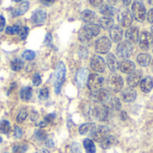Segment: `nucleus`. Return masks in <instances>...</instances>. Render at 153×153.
I'll list each match as a JSON object with an SVG mask.
<instances>
[{
    "mask_svg": "<svg viewBox=\"0 0 153 153\" xmlns=\"http://www.w3.org/2000/svg\"><path fill=\"white\" fill-rule=\"evenodd\" d=\"M65 80V65L63 62H58L54 74V85L56 94L60 93L62 85Z\"/></svg>",
    "mask_w": 153,
    "mask_h": 153,
    "instance_id": "f257e3e1",
    "label": "nucleus"
},
{
    "mask_svg": "<svg viewBox=\"0 0 153 153\" xmlns=\"http://www.w3.org/2000/svg\"><path fill=\"white\" fill-rule=\"evenodd\" d=\"M112 96L108 90L100 89L97 91H93L90 94V99L93 102H97L99 104H108L111 100Z\"/></svg>",
    "mask_w": 153,
    "mask_h": 153,
    "instance_id": "f03ea898",
    "label": "nucleus"
},
{
    "mask_svg": "<svg viewBox=\"0 0 153 153\" xmlns=\"http://www.w3.org/2000/svg\"><path fill=\"white\" fill-rule=\"evenodd\" d=\"M132 13L136 21L142 22L146 18V9L143 4L140 1L134 2L132 5Z\"/></svg>",
    "mask_w": 153,
    "mask_h": 153,
    "instance_id": "7ed1b4c3",
    "label": "nucleus"
},
{
    "mask_svg": "<svg viewBox=\"0 0 153 153\" xmlns=\"http://www.w3.org/2000/svg\"><path fill=\"white\" fill-rule=\"evenodd\" d=\"M103 84H104V77L100 76V74H92L88 77L87 86L91 91L101 89Z\"/></svg>",
    "mask_w": 153,
    "mask_h": 153,
    "instance_id": "20e7f679",
    "label": "nucleus"
},
{
    "mask_svg": "<svg viewBox=\"0 0 153 153\" xmlns=\"http://www.w3.org/2000/svg\"><path fill=\"white\" fill-rule=\"evenodd\" d=\"M110 130L108 126H96V128L94 129V131L91 134L92 139L98 143H101L103 140H105L108 136H109L110 134Z\"/></svg>",
    "mask_w": 153,
    "mask_h": 153,
    "instance_id": "39448f33",
    "label": "nucleus"
},
{
    "mask_svg": "<svg viewBox=\"0 0 153 153\" xmlns=\"http://www.w3.org/2000/svg\"><path fill=\"white\" fill-rule=\"evenodd\" d=\"M134 52V47L128 41L121 42L117 48V54L121 58H127L132 56Z\"/></svg>",
    "mask_w": 153,
    "mask_h": 153,
    "instance_id": "423d86ee",
    "label": "nucleus"
},
{
    "mask_svg": "<svg viewBox=\"0 0 153 153\" xmlns=\"http://www.w3.org/2000/svg\"><path fill=\"white\" fill-rule=\"evenodd\" d=\"M111 48V41L107 37L99 39L95 43V49L100 54H107Z\"/></svg>",
    "mask_w": 153,
    "mask_h": 153,
    "instance_id": "0eeeda50",
    "label": "nucleus"
},
{
    "mask_svg": "<svg viewBox=\"0 0 153 153\" xmlns=\"http://www.w3.org/2000/svg\"><path fill=\"white\" fill-rule=\"evenodd\" d=\"M108 86L114 92H118L122 90L124 86V80L118 74H113L109 77Z\"/></svg>",
    "mask_w": 153,
    "mask_h": 153,
    "instance_id": "6e6552de",
    "label": "nucleus"
},
{
    "mask_svg": "<svg viewBox=\"0 0 153 153\" xmlns=\"http://www.w3.org/2000/svg\"><path fill=\"white\" fill-rule=\"evenodd\" d=\"M153 44V36L150 32L143 31L139 37V45L140 48L143 50L149 49Z\"/></svg>",
    "mask_w": 153,
    "mask_h": 153,
    "instance_id": "1a4fd4ad",
    "label": "nucleus"
},
{
    "mask_svg": "<svg viewBox=\"0 0 153 153\" xmlns=\"http://www.w3.org/2000/svg\"><path fill=\"white\" fill-rule=\"evenodd\" d=\"M91 68L100 73H103L106 69V64L104 59L100 56H93L91 60Z\"/></svg>",
    "mask_w": 153,
    "mask_h": 153,
    "instance_id": "9d476101",
    "label": "nucleus"
},
{
    "mask_svg": "<svg viewBox=\"0 0 153 153\" xmlns=\"http://www.w3.org/2000/svg\"><path fill=\"white\" fill-rule=\"evenodd\" d=\"M118 21L123 27H129L133 22V14L128 9H125L119 13Z\"/></svg>",
    "mask_w": 153,
    "mask_h": 153,
    "instance_id": "9b49d317",
    "label": "nucleus"
},
{
    "mask_svg": "<svg viewBox=\"0 0 153 153\" xmlns=\"http://www.w3.org/2000/svg\"><path fill=\"white\" fill-rule=\"evenodd\" d=\"M139 30L137 27H131L129 28L126 32V40L133 44V43H137L139 41Z\"/></svg>",
    "mask_w": 153,
    "mask_h": 153,
    "instance_id": "f8f14e48",
    "label": "nucleus"
},
{
    "mask_svg": "<svg viewBox=\"0 0 153 153\" xmlns=\"http://www.w3.org/2000/svg\"><path fill=\"white\" fill-rule=\"evenodd\" d=\"M47 19V13L43 10H37L31 16V22L35 25H42Z\"/></svg>",
    "mask_w": 153,
    "mask_h": 153,
    "instance_id": "ddd939ff",
    "label": "nucleus"
},
{
    "mask_svg": "<svg viewBox=\"0 0 153 153\" xmlns=\"http://www.w3.org/2000/svg\"><path fill=\"white\" fill-rule=\"evenodd\" d=\"M88 75H89V73H88L87 68H81L78 70L76 74V82L80 88H82L85 85L88 80Z\"/></svg>",
    "mask_w": 153,
    "mask_h": 153,
    "instance_id": "4468645a",
    "label": "nucleus"
},
{
    "mask_svg": "<svg viewBox=\"0 0 153 153\" xmlns=\"http://www.w3.org/2000/svg\"><path fill=\"white\" fill-rule=\"evenodd\" d=\"M142 76H143V73L140 70L134 71L132 74H130V75L127 78V82H128L129 86H131L132 88L137 86L142 79Z\"/></svg>",
    "mask_w": 153,
    "mask_h": 153,
    "instance_id": "2eb2a0df",
    "label": "nucleus"
},
{
    "mask_svg": "<svg viewBox=\"0 0 153 153\" xmlns=\"http://www.w3.org/2000/svg\"><path fill=\"white\" fill-rule=\"evenodd\" d=\"M119 69L124 74H132L135 71V65L130 60H124L119 64Z\"/></svg>",
    "mask_w": 153,
    "mask_h": 153,
    "instance_id": "dca6fc26",
    "label": "nucleus"
},
{
    "mask_svg": "<svg viewBox=\"0 0 153 153\" xmlns=\"http://www.w3.org/2000/svg\"><path fill=\"white\" fill-rule=\"evenodd\" d=\"M110 38L114 42H120L123 38V30L120 26H113V28L110 30Z\"/></svg>",
    "mask_w": 153,
    "mask_h": 153,
    "instance_id": "f3484780",
    "label": "nucleus"
},
{
    "mask_svg": "<svg viewBox=\"0 0 153 153\" xmlns=\"http://www.w3.org/2000/svg\"><path fill=\"white\" fill-rule=\"evenodd\" d=\"M136 96H137V93L133 88H126L122 92V98L124 101L126 102H132L135 100Z\"/></svg>",
    "mask_w": 153,
    "mask_h": 153,
    "instance_id": "a211bd4d",
    "label": "nucleus"
},
{
    "mask_svg": "<svg viewBox=\"0 0 153 153\" xmlns=\"http://www.w3.org/2000/svg\"><path fill=\"white\" fill-rule=\"evenodd\" d=\"M83 30L89 33L91 37H95V36H98L100 32V27L98 25V24H95V23H89V24H86L85 26L82 27Z\"/></svg>",
    "mask_w": 153,
    "mask_h": 153,
    "instance_id": "6ab92c4d",
    "label": "nucleus"
},
{
    "mask_svg": "<svg viewBox=\"0 0 153 153\" xmlns=\"http://www.w3.org/2000/svg\"><path fill=\"white\" fill-rule=\"evenodd\" d=\"M140 87H141V90L145 92V93H148L150 92L153 88V80L151 76H148L144 79L142 80L141 83H140Z\"/></svg>",
    "mask_w": 153,
    "mask_h": 153,
    "instance_id": "aec40b11",
    "label": "nucleus"
},
{
    "mask_svg": "<svg viewBox=\"0 0 153 153\" xmlns=\"http://www.w3.org/2000/svg\"><path fill=\"white\" fill-rule=\"evenodd\" d=\"M107 63H108V65L109 69L112 72H116L119 68L118 61H117V57L115 56V55L112 54V53L108 55V56H107Z\"/></svg>",
    "mask_w": 153,
    "mask_h": 153,
    "instance_id": "412c9836",
    "label": "nucleus"
},
{
    "mask_svg": "<svg viewBox=\"0 0 153 153\" xmlns=\"http://www.w3.org/2000/svg\"><path fill=\"white\" fill-rule=\"evenodd\" d=\"M117 143H118V141L115 136L109 135L105 140H103L101 143H100V144L102 149H109V148L115 146Z\"/></svg>",
    "mask_w": 153,
    "mask_h": 153,
    "instance_id": "4be33fe9",
    "label": "nucleus"
},
{
    "mask_svg": "<svg viewBox=\"0 0 153 153\" xmlns=\"http://www.w3.org/2000/svg\"><path fill=\"white\" fill-rule=\"evenodd\" d=\"M99 22L100 26L104 30H111L114 26V20L111 17H101Z\"/></svg>",
    "mask_w": 153,
    "mask_h": 153,
    "instance_id": "5701e85b",
    "label": "nucleus"
},
{
    "mask_svg": "<svg viewBox=\"0 0 153 153\" xmlns=\"http://www.w3.org/2000/svg\"><path fill=\"white\" fill-rule=\"evenodd\" d=\"M81 17L82 19L85 22H89V23H91L92 22H94L97 18V15L96 13L93 12V11H91V10H84L82 14H81Z\"/></svg>",
    "mask_w": 153,
    "mask_h": 153,
    "instance_id": "b1692460",
    "label": "nucleus"
},
{
    "mask_svg": "<svg viewBox=\"0 0 153 153\" xmlns=\"http://www.w3.org/2000/svg\"><path fill=\"white\" fill-rule=\"evenodd\" d=\"M100 13L103 15H105L106 17H112V16H114V15L117 14V10L115 7H113L112 5L106 4V5H103L100 8Z\"/></svg>",
    "mask_w": 153,
    "mask_h": 153,
    "instance_id": "393cba45",
    "label": "nucleus"
},
{
    "mask_svg": "<svg viewBox=\"0 0 153 153\" xmlns=\"http://www.w3.org/2000/svg\"><path fill=\"white\" fill-rule=\"evenodd\" d=\"M96 128V125L93 123H86L83 124L80 126L79 128V133L81 134H91L94 129Z\"/></svg>",
    "mask_w": 153,
    "mask_h": 153,
    "instance_id": "a878e982",
    "label": "nucleus"
},
{
    "mask_svg": "<svg viewBox=\"0 0 153 153\" xmlns=\"http://www.w3.org/2000/svg\"><path fill=\"white\" fill-rule=\"evenodd\" d=\"M29 5H30L29 4V2H27V1H24V2L21 3L17 6V8H15L13 10V15L14 16H18V15L24 14L27 12V10L29 9Z\"/></svg>",
    "mask_w": 153,
    "mask_h": 153,
    "instance_id": "bb28decb",
    "label": "nucleus"
},
{
    "mask_svg": "<svg viewBox=\"0 0 153 153\" xmlns=\"http://www.w3.org/2000/svg\"><path fill=\"white\" fill-rule=\"evenodd\" d=\"M78 36H79V39H80L83 44H86V45L91 44V40H92V38H93V37H91L89 33H87V32L83 30V28L81 29V30L79 31Z\"/></svg>",
    "mask_w": 153,
    "mask_h": 153,
    "instance_id": "cd10ccee",
    "label": "nucleus"
},
{
    "mask_svg": "<svg viewBox=\"0 0 153 153\" xmlns=\"http://www.w3.org/2000/svg\"><path fill=\"white\" fill-rule=\"evenodd\" d=\"M20 96H21L22 100H23V101H28V100L31 98V96H32V89H31V87H30V86L23 87V88L21 90Z\"/></svg>",
    "mask_w": 153,
    "mask_h": 153,
    "instance_id": "c85d7f7f",
    "label": "nucleus"
},
{
    "mask_svg": "<svg viewBox=\"0 0 153 153\" xmlns=\"http://www.w3.org/2000/svg\"><path fill=\"white\" fill-rule=\"evenodd\" d=\"M152 60V57L149 54H140L137 56V62L142 65V66H147L150 65Z\"/></svg>",
    "mask_w": 153,
    "mask_h": 153,
    "instance_id": "c756f323",
    "label": "nucleus"
},
{
    "mask_svg": "<svg viewBox=\"0 0 153 153\" xmlns=\"http://www.w3.org/2000/svg\"><path fill=\"white\" fill-rule=\"evenodd\" d=\"M83 146L87 153H95L96 152V147L94 143L91 139H85L83 141Z\"/></svg>",
    "mask_w": 153,
    "mask_h": 153,
    "instance_id": "7c9ffc66",
    "label": "nucleus"
},
{
    "mask_svg": "<svg viewBox=\"0 0 153 153\" xmlns=\"http://www.w3.org/2000/svg\"><path fill=\"white\" fill-rule=\"evenodd\" d=\"M10 65H11L12 70H13V71H20L23 67V62L20 58H15V59H13L11 62Z\"/></svg>",
    "mask_w": 153,
    "mask_h": 153,
    "instance_id": "2f4dec72",
    "label": "nucleus"
},
{
    "mask_svg": "<svg viewBox=\"0 0 153 153\" xmlns=\"http://www.w3.org/2000/svg\"><path fill=\"white\" fill-rule=\"evenodd\" d=\"M108 104V105H107V106H108L111 110L112 109L119 110L121 108V103H120V101H119V100L117 98H111V100H109V102Z\"/></svg>",
    "mask_w": 153,
    "mask_h": 153,
    "instance_id": "473e14b6",
    "label": "nucleus"
},
{
    "mask_svg": "<svg viewBox=\"0 0 153 153\" xmlns=\"http://www.w3.org/2000/svg\"><path fill=\"white\" fill-rule=\"evenodd\" d=\"M11 131V126L10 123L7 120H3L0 122V133L2 134H8Z\"/></svg>",
    "mask_w": 153,
    "mask_h": 153,
    "instance_id": "72a5a7b5",
    "label": "nucleus"
},
{
    "mask_svg": "<svg viewBox=\"0 0 153 153\" xmlns=\"http://www.w3.org/2000/svg\"><path fill=\"white\" fill-rule=\"evenodd\" d=\"M21 26L20 25H18V24H16V25H14V26H8L7 28H6V30H5V31H6V33L7 34H12V35H13V34H18L19 32H20V30H21Z\"/></svg>",
    "mask_w": 153,
    "mask_h": 153,
    "instance_id": "f704fd0d",
    "label": "nucleus"
},
{
    "mask_svg": "<svg viewBox=\"0 0 153 153\" xmlns=\"http://www.w3.org/2000/svg\"><path fill=\"white\" fill-rule=\"evenodd\" d=\"M35 56H36V54L32 50H25L23 52V54H22V57L24 59H26V60H29V61L33 60L34 57H35Z\"/></svg>",
    "mask_w": 153,
    "mask_h": 153,
    "instance_id": "c9c22d12",
    "label": "nucleus"
},
{
    "mask_svg": "<svg viewBox=\"0 0 153 153\" xmlns=\"http://www.w3.org/2000/svg\"><path fill=\"white\" fill-rule=\"evenodd\" d=\"M48 88H46V87H44V88H42L40 91H39V100H47L48 98Z\"/></svg>",
    "mask_w": 153,
    "mask_h": 153,
    "instance_id": "e433bc0d",
    "label": "nucleus"
},
{
    "mask_svg": "<svg viewBox=\"0 0 153 153\" xmlns=\"http://www.w3.org/2000/svg\"><path fill=\"white\" fill-rule=\"evenodd\" d=\"M27 111H26V109H22L21 111H20V113H19V115L17 116V122L18 123H22V122H23L25 119H26V117H27Z\"/></svg>",
    "mask_w": 153,
    "mask_h": 153,
    "instance_id": "4c0bfd02",
    "label": "nucleus"
},
{
    "mask_svg": "<svg viewBox=\"0 0 153 153\" xmlns=\"http://www.w3.org/2000/svg\"><path fill=\"white\" fill-rule=\"evenodd\" d=\"M28 34H29V28L28 27H22L20 30V32H19L20 38L22 39H25L27 38Z\"/></svg>",
    "mask_w": 153,
    "mask_h": 153,
    "instance_id": "58836bf2",
    "label": "nucleus"
},
{
    "mask_svg": "<svg viewBox=\"0 0 153 153\" xmlns=\"http://www.w3.org/2000/svg\"><path fill=\"white\" fill-rule=\"evenodd\" d=\"M35 136H36V138H38L39 140L42 141V140H45V139L47 138V134H46L44 131L39 129V130H37V131L35 132Z\"/></svg>",
    "mask_w": 153,
    "mask_h": 153,
    "instance_id": "ea45409f",
    "label": "nucleus"
},
{
    "mask_svg": "<svg viewBox=\"0 0 153 153\" xmlns=\"http://www.w3.org/2000/svg\"><path fill=\"white\" fill-rule=\"evenodd\" d=\"M72 153H82V148L81 145L77 143H74L71 146Z\"/></svg>",
    "mask_w": 153,
    "mask_h": 153,
    "instance_id": "a19ab883",
    "label": "nucleus"
},
{
    "mask_svg": "<svg viewBox=\"0 0 153 153\" xmlns=\"http://www.w3.org/2000/svg\"><path fill=\"white\" fill-rule=\"evenodd\" d=\"M41 77H40V75L39 74H36L35 75H34V77H33V81H32V82H33V84H34V86H39V85H40L41 84Z\"/></svg>",
    "mask_w": 153,
    "mask_h": 153,
    "instance_id": "79ce46f5",
    "label": "nucleus"
},
{
    "mask_svg": "<svg viewBox=\"0 0 153 153\" xmlns=\"http://www.w3.org/2000/svg\"><path fill=\"white\" fill-rule=\"evenodd\" d=\"M104 0H90V4L93 7H100L103 5Z\"/></svg>",
    "mask_w": 153,
    "mask_h": 153,
    "instance_id": "37998d69",
    "label": "nucleus"
},
{
    "mask_svg": "<svg viewBox=\"0 0 153 153\" xmlns=\"http://www.w3.org/2000/svg\"><path fill=\"white\" fill-rule=\"evenodd\" d=\"M26 152V147L22 146H15L13 147V153H25Z\"/></svg>",
    "mask_w": 153,
    "mask_h": 153,
    "instance_id": "c03bdc74",
    "label": "nucleus"
},
{
    "mask_svg": "<svg viewBox=\"0 0 153 153\" xmlns=\"http://www.w3.org/2000/svg\"><path fill=\"white\" fill-rule=\"evenodd\" d=\"M22 135V129H21L20 127H18V126H15V127H14V136H15L16 138H21Z\"/></svg>",
    "mask_w": 153,
    "mask_h": 153,
    "instance_id": "a18cd8bd",
    "label": "nucleus"
},
{
    "mask_svg": "<svg viewBox=\"0 0 153 153\" xmlns=\"http://www.w3.org/2000/svg\"><path fill=\"white\" fill-rule=\"evenodd\" d=\"M55 117H56L55 114H49V115H48V116L45 117V120H44V122H46L47 124H48L49 122L53 121V120L55 119Z\"/></svg>",
    "mask_w": 153,
    "mask_h": 153,
    "instance_id": "49530a36",
    "label": "nucleus"
},
{
    "mask_svg": "<svg viewBox=\"0 0 153 153\" xmlns=\"http://www.w3.org/2000/svg\"><path fill=\"white\" fill-rule=\"evenodd\" d=\"M51 41H52V36H51L50 33H48L46 35V38H45V40H44V44L45 45H48V44L51 43Z\"/></svg>",
    "mask_w": 153,
    "mask_h": 153,
    "instance_id": "de8ad7c7",
    "label": "nucleus"
},
{
    "mask_svg": "<svg viewBox=\"0 0 153 153\" xmlns=\"http://www.w3.org/2000/svg\"><path fill=\"white\" fill-rule=\"evenodd\" d=\"M4 26H5V20L2 15H0V31L4 30Z\"/></svg>",
    "mask_w": 153,
    "mask_h": 153,
    "instance_id": "09e8293b",
    "label": "nucleus"
},
{
    "mask_svg": "<svg viewBox=\"0 0 153 153\" xmlns=\"http://www.w3.org/2000/svg\"><path fill=\"white\" fill-rule=\"evenodd\" d=\"M147 18H148L149 22H153V8H152V9L149 11Z\"/></svg>",
    "mask_w": 153,
    "mask_h": 153,
    "instance_id": "8fccbe9b",
    "label": "nucleus"
},
{
    "mask_svg": "<svg viewBox=\"0 0 153 153\" xmlns=\"http://www.w3.org/2000/svg\"><path fill=\"white\" fill-rule=\"evenodd\" d=\"M41 2L45 5H50L55 2V0H41Z\"/></svg>",
    "mask_w": 153,
    "mask_h": 153,
    "instance_id": "3c124183",
    "label": "nucleus"
},
{
    "mask_svg": "<svg viewBox=\"0 0 153 153\" xmlns=\"http://www.w3.org/2000/svg\"><path fill=\"white\" fill-rule=\"evenodd\" d=\"M46 145H47L48 147H51V148H53V147H54V143H53V141H52V140H48V141L46 143Z\"/></svg>",
    "mask_w": 153,
    "mask_h": 153,
    "instance_id": "603ef678",
    "label": "nucleus"
},
{
    "mask_svg": "<svg viewBox=\"0 0 153 153\" xmlns=\"http://www.w3.org/2000/svg\"><path fill=\"white\" fill-rule=\"evenodd\" d=\"M122 1H123V4H124L125 5H126V6H127V5H129V4H130V3H131V1H132V0H122Z\"/></svg>",
    "mask_w": 153,
    "mask_h": 153,
    "instance_id": "864d4df0",
    "label": "nucleus"
},
{
    "mask_svg": "<svg viewBox=\"0 0 153 153\" xmlns=\"http://www.w3.org/2000/svg\"><path fill=\"white\" fill-rule=\"evenodd\" d=\"M110 4H116L118 0H108Z\"/></svg>",
    "mask_w": 153,
    "mask_h": 153,
    "instance_id": "5fc2aeb1",
    "label": "nucleus"
},
{
    "mask_svg": "<svg viewBox=\"0 0 153 153\" xmlns=\"http://www.w3.org/2000/svg\"><path fill=\"white\" fill-rule=\"evenodd\" d=\"M149 3H150L151 4H152L153 5V0H149Z\"/></svg>",
    "mask_w": 153,
    "mask_h": 153,
    "instance_id": "6e6d98bb",
    "label": "nucleus"
},
{
    "mask_svg": "<svg viewBox=\"0 0 153 153\" xmlns=\"http://www.w3.org/2000/svg\"><path fill=\"white\" fill-rule=\"evenodd\" d=\"M14 2H21V1H22V0H13Z\"/></svg>",
    "mask_w": 153,
    "mask_h": 153,
    "instance_id": "4d7b16f0",
    "label": "nucleus"
},
{
    "mask_svg": "<svg viewBox=\"0 0 153 153\" xmlns=\"http://www.w3.org/2000/svg\"><path fill=\"white\" fill-rule=\"evenodd\" d=\"M152 35H153V26H152Z\"/></svg>",
    "mask_w": 153,
    "mask_h": 153,
    "instance_id": "13d9d810",
    "label": "nucleus"
},
{
    "mask_svg": "<svg viewBox=\"0 0 153 153\" xmlns=\"http://www.w3.org/2000/svg\"><path fill=\"white\" fill-rule=\"evenodd\" d=\"M152 72H153V62H152Z\"/></svg>",
    "mask_w": 153,
    "mask_h": 153,
    "instance_id": "bf43d9fd",
    "label": "nucleus"
},
{
    "mask_svg": "<svg viewBox=\"0 0 153 153\" xmlns=\"http://www.w3.org/2000/svg\"><path fill=\"white\" fill-rule=\"evenodd\" d=\"M0 143H2V138L0 137Z\"/></svg>",
    "mask_w": 153,
    "mask_h": 153,
    "instance_id": "052dcab7",
    "label": "nucleus"
}]
</instances>
